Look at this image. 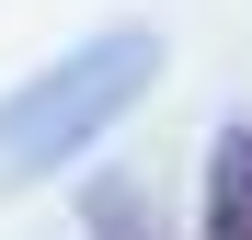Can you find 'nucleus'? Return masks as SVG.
<instances>
[{"mask_svg":"<svg viewBox=\"0 0 252 240\" xmlns=\"http://www.w3.org/2000/svg\"><path fill=\"white\" fill-rule=\"evenodd\" d=\"M149 69H160V34H138V23H115V34H92V46H69L58 69H34L12 103H0V183L58 172L69 149H92L115 114L149 92Z\"/></svg>","mask_w":252,"mask_h":240,"instance_id":"obj_1","label":"nucleus"},{"mask_svg":"<svg viewBox=\"0 0 252 240\" xmlns=\"http://www.w3.org/2000/svg\"><path fill=\"white\" fill-rule=\"evenodd\" d=\"M206 240H252V126H229L206 160Z\"/></svg>","mask_w":252,"mask_h":240,"instance_id":"obj_2","label":"nucleus"},{"mask_svg":"<svg viewBox=\"0 0 252 240\" xmlns=\"http://www.w3.org/2000/svg\"><path fill=\"white\" fill-rule=\"evenodd\" d=\"M80 217H92V240H160V217H149L138 183H92V206H80Z\"/></svg>","mask_w":252,"mask_h":240,"instance_id":"obj_3","label":"nucleus"}]
</instances>
